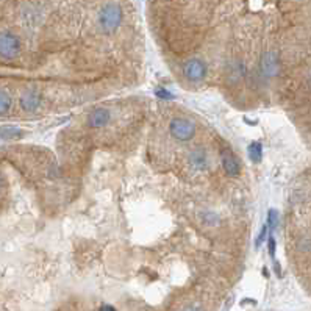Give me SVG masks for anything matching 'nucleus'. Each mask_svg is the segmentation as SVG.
Masks as SVG:
<instances>
[{
  "mask_svg": "<svg viewBox=\"0 0 311 311\" xmlns=\"http://www.w3.org/2000/svg\"><path fill=\"white\" fill-rule=\"evenodd\" d=\"M21 136H22V132L19 129H16V127H3V129H0V138L2 139H16Z\"/></svg>",
  "mask_w": 311,
  "mask_h": 311,
  "instance_id": "ddd939ff",
  "label": "nucleus"
},
{
  "mask_svg": "<svg viewBox=\"0 0 311 311\" xmlns=\"http://www.w3.org/2000/svg\"><path fill=\"white\" fill-rule=\"evenodd\" d=\"M278 69H280V65H278V58L274 52H266L263 55L261 60V70L266 77H275L278 74Z\"/></svg>",
  "mask_w": 311,
  "mask_h": 311,
  "instance_id": "0eeeda50",
  "label": "nucleus"
},
{
  "mask_svg": "<svg viewBox=\"0 0 311 311\" xmlns=\"http://www.w3.org/2000/svg\"><path fill=\"white\" fill-rule=\"evenodd\" d=\"M206 72H208V69H206L205 61L200 58H191L183 65V75H185L186 80L191 83L202 82L206 77Z\"/></svg>",
  "mask_w": 311,
  "mask_h": 311,
  "instance_id": "20e7f679",
  "label": "nucleus"
},
{
  "mask_svg": "<svg viewBox=\"0 0 311 311\" xmlns=\"http://www.w3.org/2000/svg\"><path fill=\"white\" fill-rule=\"evenodd\" d=\"M43 103V95L36 89H25L19 97V105L23 111H36Z\"/></svg>",
  "mask_w": 311,
  "mask_h": 311,
  "instance_id": "39448f33",
  "label": "nucleus"
},
{
  "mask_svg": "<svg viewBox=\"0 0 311 311\" xmlns=\"http://www.w3.org/2000/svg\"><path fill=\"white\" fill-rule=\"evenodd\" d=\"M99 311H116V308L111 307V305H102V307L99 308Z\"/></svg>",
  "mask_w": 311,
  "mask_h": 311,
  "instance_id": "a211bd4d",
  "label": "nucleus"
},
{
  "mask_svg": "<svg viewBox=\"0 0 311 311\" xmlns=\"http://www.w3.org/2000/svg\"><path fill=\"white\" fill-rule=\"evenodd\" d=\"M122 22V11L117 5H107L99 13V25L105 33H113Z\"/></svg>",
  "mask_w": 311,
  "mask_h": 311,
  "instance_id": "f257e3e1",
  "label": "nucleus"
},
{
  "mask_svg": "<svg viewBox=\"0 0 311 311\" xmlns=\"http://www.w3.org/2000/svg\"><path fill=\"white\" fill-rule=\"evenodd\" d=\"M277 221H278V214H277V211L275 210H269V213H267V228H270V233H272V230L275 228V225H277Z\"/></svg>",
  "mask_w": 311,
  "mask_h": 311,
  "instance_id": "4468645a",
  "label": "nucleus"
},
{
  "mask_svg": "<svg viewBox=\"0 0 311 311\" xmlns=\"http://www.w3.org/2000/svg\"><path fill=\"white\" fill-rule=\"evenodd\" d=\"M188 161H189L191 167L196 171H205L210 164L208 155H206V152L203 149H194L193 152L189 154Z\"/></svg>",
  "mask_w": 311,
  "mask_h": 311,
  "instance_id": "1a4fd4ad",
  "label": "nucleus"
},
{
  "mask_svg": "<svg viewBox=\"0 0 311 311\" xmlns=\"http://www.w3.org/2000/svg\"><path fill=\"white\" fill-rule=\"evenodd\" d=\"M110 117L111 113L105 108H95L92 110L89 116H88V125L91 127V129H102V127H105L110 122Z\"/></svg>",
  "mask_w": 311,
  "mask_h": 311,
  "instance_id": "423d86ee",
  "label": "nucleus"
},
{
  "mask_svg": "<svg viewBox=\"0 0 311 311\" xmlns=\"http://www.w3.org/2000/svg\"><path fill=\"white\" fill-rule=\"evenodd\" d=\"M266 236H267V227L265 225V227L261 228V232H260V235H258V238H257V241H255V245H257V247H260L263 243H265Z\"/></svg>",
  "mask_w": 311,
  "mask_h": 311,
  "instance_id": "dca6fc26",
  "label": "nucleus"
},
{
  "mask_svg": "<svg viewBox=\"0 0 311 311\" xmlns=\"http://www.w3.org/2000/svg\"><path fill=\"white\" fill-rule=\"evenodd\" d=\"M2 185H3V177L0 175V186H2Z\"/></svg>",
  "mask_w": 311,
  "mask_h": 311,
  "instance_id": "6ab92c4d",
  "label": "nucleus"
},
{
  "mask_svg": "<svg viewBox=\"0 0 311 311\" xmlns=\"http://www.w3.org/2000/svg\"><path fill=\"white\" fill-rule=\"evenodd\" d=\"M155 95H156L158 99H163V100H171V99H174V94H172L171 91L164 89V88H156V89H155Z\"/></svg>",
  "mask_w": 311,
  "mask_h": 311,
  "instance_id": "2eb2a0df",
  "label": "nucleus"
},
{
  "mask_svg": "<svg viewBox=\"0 0 311 311\" xmlns=\"http://www.w3.org/2000/svg\"><path fill=\"white\" fill-rule=\"evenodd\" d=\"M247 152H249V158L252 159L253 163H260L261 158H263V146L261 142H252V144L249 146V149H247Z\"/></svg>",
  "mask_w": 311,
  "mask_h": 311,
  "instance_id": "9b49d317",
  "label": "nucleus"
},
{
  "mask_svg": "<svg viewBox=\"0 0 311 311\" xmlns=\"http://www.w3.org/2000/svg\"><path fill=\"white\" fill-rule=\"evenodd\" d=\"M21 53V39L13 31H0V58L14 60Z\"/></svg>",
  "mask_w": 311,
  "mask_h": 311,
  "instance_id": "f03ea898",
  "label": "nucleus"
},
{
  "mask_svg": "<svg viewBox=\"0 0 311 311\" xmlns=\"http://www.w3.org/2000/svg\"><path fill=\"white\" fill-rule=\"evenodd\" d=\"M269 255L272 258H275V239L272 236L269 238Z\"/></svg>",
  "mask_w": 311,
  "mask_h": 311,
  "instance_id": "f3484780",
  "label": "nucleus"
},
{
  "mask_svg": "<svg viewBox=\"0 0 311 311\" xmlns=\"http://www.w3.org/2000/svg\"><path fill=\"white\" fill-rule=\"evenodd\" d=\"M222 167L230 177H236L241 172V164H239L238 158L230 152V150H224L222 152Z\"/></svg>",
  "mask_w": 311,
  "mask_h": 311,
  "instance_id": "6e6552de",
  "label": "nucleus"
},
{
  "mask_svg": "<svg viewBox=\"0 0 311 311\" xmlns=\"http://www.w3.org/2000/svg\"><path fill=\"white\" fill-rule=\"evenodd\" d=\"M11 108V97L5 89H0V116L6 114Z\"/></svg>",
  "mask_w": 311,
  "mask_h": 311,
  "instance_id": "f8f14e48",
  "label": "nucleus"
},
{
  "mask_svg": "<svg viewBox=\"0 0 311 311\" xmlns=\"http://www.w3.org/2000/svg\"><path fill=\"white\" fill-rule=\"evenodd\" d=\"M245 72H247V69L244 66V63L236 60L227 69V80H228V83H236V82H239V80H243L245 77Z\"/></svg>",
  "mask_w": 311,
  "mask_h": 311,
  "instance_id": "9d476101",
  "label": "nucleus"
},
{
  "mask_svg": "<svg viewBox=\"0 0 311 311\" xmlns=\"http://www.w3.org/2000/svg\"><path fill=\"white\" fill-rule=\"evenodd\" d=\"M169 132L172 134V138L186 142V141L194 138V134H196V125L191 122V121H188V119L175 117V119H172L171 124H169Z\"/></svg>",
  "mask_w": 311,
  "mask_h": 311,
  "instance_id": "7ed1b4c3",
  "label": "nucleus"
}]
</instances>
